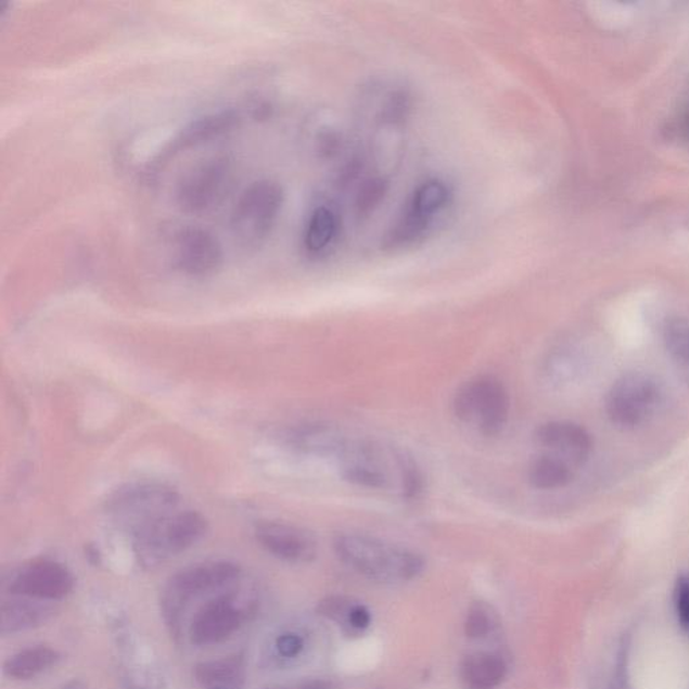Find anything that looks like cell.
<instances>
[{"instance_id": "6da1fadb", "label": "cell", "mask_w": 689, "mask_h": 689, "mask_svg": "<svg viewBox=\"0 0 689 689\" xmlns=\"http://www.w3.org/2000/svg\"><path fill=\"white\" fill-rule=\"evenodd\" d=\"M337 462L343 479L363 489L388 490L396 481L401 497L408 498L418 495L424 485L423 474L412 457L374 441H347Z\"/></svg>"}, {"instance_id": "7a4b0ae2", "label": "cell", "mask_w": 689, "mask_h": 689, "mask_svg": "<svg viewBox=\"0 0 689 689\" xmlns=\"http://www.w3.org/2000/svg\"><path fill=\"white\" fill-rule=\"evenodd\" d=\"M333 546L341 562L379 584H406L417 579L425 567L422 554L411 548L360 532H341Z\"/></svg>"}, {"instance_id": "3957f363", "label": "cell", "mask_w": 689, "mask_h": 689, "mask_svg": "<svg viewBox=\"0 0 689 689\" xmlns=\"http://www.w3.org/2000/svg\"><path fill=\"white\" fill-rule=\"evenodd\" d=\"M207 521L195 511L177 509L133 534V551L145 569L158 567L204 539Z\"/></svg>"}, {"instance_id": "277c9868", "label": "cell", "mask_w": 689, "mask_h": 689, "mask_svg": "<svg viewBox=\"0 0 689 689\" xmlns=\"http://www.w3.org/2000/svg\"><path fill=\"white\" fill-rule=\"evenodd\" d=\"M452 412L459 422L473 425L487 438H496L507 429L511 397L500 379L479 374L459 386L454 395Z\"/></svg>"}, {"instance_id": "5b68a950", "label": "cell", "mask_w": 689, "mask_h": 689, "mask_svg": "<svg viewBox=\"0 0 689 689\" xmlns=\"http://www.w3.org/2000/svg\"><path fill=\"white\" fill-rule=\"evenodd\" d=\"M283 189L270 179L250 184L234 207L232 231L239 245L257 250L266 243L283 206Z\"/></svg>"}, {"instance_id": "8992f818", "label": "cell", "mask_w": 689, "mask_h": 689, "mask_svg": "<svg viewBox=\"0 0 689 689\" xmlns=\"http://www.w3.org/2000/svg\"><path fill=\"white\" fill-rule=\"evenodd\" d=\"M239 576V565L226 560L190 565L173 575L162 592L161 601L167 625L176 629L183 610L192 599L231 585Z\"/></svg>"}, {"instance_id": "52a82bcc", "label": "cell", "mask_w": 689, "mask_h": 689, "mask_svg": "<svg viewBox=\"0 0 689 689\" xmlns=\"http://www.w3.org/2000/svg\"><path fill=\"white\" fill-rule=\"evenodd\" d=\"M177 509L178 493L170 486L156 483L123 486L106 501L109 516L132 535Z\"/></svg>"}, {"instance_id": "ba28073f", "label": "cell", "mask_w": 689, "mask_h": 689, "mask_svg": "<svg viewBox=\"0 0 689 689\" xmlns=\"http://www.w3.org/2000/svg\"><path fill=\"white\" fill-rule=\"evenodd\" d=\"M659 400V385L651 377L640 372L626 373L610 388L607 411L617 428L635 429L651 417Z\"/></svg>"}, {"instance_id": "9c48e42d", "label": "cell", "mask_w": 689, "mask_h": 689, "mask_svg": "<svg viewBox=\"0 0 689 689\" xmlns=\"http://www.w3.org/2000/svg\"><path fill=\"white\" fill-rule=\"evenodd\" d=\"M231 182L232 166L227 158L206 160L179 182L177 203L183 212L201 215L226 199Z\"/></svg>"}, {"instance_id": "30bf717a", "label": "cell", "mask_w": 689, "mask_h": 689, "mask_svg": "<svg viewBox=\"0 0 689 689\" xmlns=\"http://www.w3.org/2000/svg\"><path fill=\"white\" fill-rule=\"evenodd\" d=\"M73 587L75 578L64 564L41 559L24 565L10 582L9 590L14 596L49 602L68 597Z\"/></svg>"}, {"instance_id": "8fae6325", "label": "cell", "mask_w": 689, "mask_h": 689, "mask_svg": "<svg viewBox=\"0 0 689 689\" xmlns=\"http://www.w3.org/2000/svg\"><path fill=\"white\" fill-rule=\"evenodd\" d=\"M176 265L189 277L203 278L220 270L224 254L215 234L201 228H184L174 242Z\"/></svg>"}, {"instance_id": "7c38bea8", "label": "cell", "mask_w": 689, "mask_h": 689, "mask_svg": "<svg viewBox=\"0 0 689 689\" xmlns=\"http://www.w3.org/2000/svg\"><path fill=\"white\" fill-rule=\"evenodd\" d=\"M257 543L289 563H309L317 557L318 543L310 531L280 521H263L256 525Z\"/></svg>"}, {"instance_id": "4fadbf2b", "label": "cell", "mask_w": 689, "mask_h": 689, "mask_svg": "<svg viewBox=\"0 0 689 689\" xmlns=\"http://www.w3.org/2000/svg\"><path fill=\"white\" fill-rule=\"evenodd\" d=\"M537 444L545 452L578 468L588 461L592 436L585 428L569 420H551L536 430Z\"/></svg>"}, {"instance_id": "5bb4252c", "label": "cell", "mask_w": 689, "mask_h": 689, "mask_svg": "<svg viewBox=\"0 0 689 689\" xmlns=\"http://www.w3.org/2000/svg\"><path fill=\"white\" fill-rule=\"evenodd\" d=\"M243 613L233 599L217 597L200 610L190 625L189 636L195 647H210L226 641L242 625Z\"/></svg>"}, {"instance_id": "9a60e30c", "label": "cell", "mask_w": 689, "mask_h": 689, "mask_svg": "<svg viewBox=\"0 0 689 689\" xmlns=\"http://www.w3.org/2000/svg\"><path fill=\"white\" fill-rule=\"evenodd\" d=\"M290 444L310 456L339 458L349 438L337 425L309 423L291 431Z\"/></svg>"}, {"instance_id": "2e32d148", "label": "cell", "mask_w": 689, "mask_h": 689, "mask_svg": "<svg viewBox=\"0 0 689 689\" xmlns=\"http://www.w3.org/2000/svg\"><path fill=\"white\" fill-rule=\"evenodd\" d=\"M47 602L25 597L4 601L0 608V633L15 635L47 624L54 614V609Z\"/></svg>"}, {"instance_id": "e0dca14e", "label": "cell", "mask_w": 689, "mask_h": 689, "mask_svg": "<svg viewBox=\"0 0 689 689\" xmlns=\"http://www.w3.org/2000/svg\"><path fill=\"white\" fill-rule=\"evenodd\" d=\"M507 672L506 660L500 654L480 652L463 660L461 679L464 689H497Z\"/></svg>"}, {"instance_id": "ac0fdd59", "label": "cell", "mask_w": 689, "mask_h": 689, "mask_svg": "<svg viewBox=\"0 0 689 689\" xmlns=\"http://www.w3.org/2000/svg\"><path fill=\"white\" fill-rule=\"evenodd\" d=\"M448 199H450V192L444 182L436 181V179L424 182L413 193L410 209L403 217V220L418 229L419 232L424 233L430 221L445 209Z\"/></svg>"}, {"instance_id": "d6986e66", "label": "cell", "mask_w": 689, "mask_h": 689, "mask_svg": "<svg viewBox=\"0 0 689 689\" xmlns=\"http://www.w3.org/2000/svg\"><path fill=\"white\" fill-rule=\"evenodd\" d=\"M61 655L49 647L26 648L4 663V674L14 680H30L59 664Z\"/></svg>"}, {"instance_id": "ffe728a7", "label": "cell", "mask_w": 689, "mask_h": 689, "mask_svg": "<svg viewBox=\"0 0 689 689\" xmlns=\"http://www.w3.org/2000/svg\"><path fill=\"white\" fill-rule=\"evenodd\" d=\"M194 677L204 689H242L244 663L240 658L206 661L195 666Z\"/></svg>"}, {"instance_id": "44dd1931", "label": "cell", "mask_w": 689, "mask_h": 689, "mask_svg": "<svg viewBox=\"0 0 689 689\" xmlns=\"http://www.w3.org/2000/svg\"><path fill=\"white\" fill-rule=\"evenodd\" d=\"M532 486L540 490H557L567 486L574 479V468L550 454L543 452L532 459L528 469Z\"/></svg>"}, {"instance_id": "7402d4cb", "label": "cell", "mask_w": 689, "mask_h": 689, "mask_svg": "<svg viewBox=\"0 0 689 689\" xmlns=\"http://www.w3.org/2000/svg\"><path fill=\"white\" fill-rule=\"evenodd\" d=\"M339 231V221L327 206H319L311 213L305 233L307 251L317 255L332 244Z\"/></svg>"}, {"instance_id": "603a6c76", "label": "cell", "mask_w": 689, "mask_h": 689, "mask_svg": "<svg viewBox=\"0 0 689 689\" xmlns=\"http://www.w3.org/2000/svg\"><path fill=\"white\" fill-rule=\"evenodd\" d=\"M663 339L672 358L689 374V319H671L665 324Z\"/></svg>"}, {"instance_id": "cb8c5ba5", "label": "cell", "mask_w": 689, "mask_h": 689, "mask_svg": "<svg viewBox=\"0 0 689 689\" xmlns=\"http://www.w3.org/2000/svg\"><path fill=\"white\" fill-rule=\"evenodd\" d=\"M237 123V115L233 112H222V114L206 116L204 119L194 122L192 126L183 132V144L204 142L205 139L220 136Z\"/></svg>"}, {"instance_id": "d4e9b609", "label": "cell", "mask_w": 689, "mask_h": 689, "mask_svg": "<svg viewBox=\"0 0 689 689\" xmlns=\"http://www.w3.org/2000/svg\"><path fill=\"white\" fill-rule=\"evenodd\" d=\"M357 603L345 597H330L319 603L318 613L352 635V615Z\"/></svg>"}, {"instance_id": "484cf974", "label": "cell", "mask_w": 689, "mask_h": 689, "mask_svg": "<svg viewBox=\"0 0 689 689\" xmlns=\"http://www.w3.org/2000/svg\"><path fill=\"white\" fill-rule=\"evenodd\" d=\"M493 630V617L489 609L483 603H475L470 608L467 621H464V635L470 640H483Z\"/></svg>"}, {"instance_id": "4316f807", "label": "cell", "mask_w": 689, "mask_h": 689, "mask_svg": "<svg viewBox=\"0 0 689 689\" xmlns=\"http://www.w3.org/2000/svg\"><path fill=\"white\" fill-rule=\"evenodd\" d=\"M386 192L385 182L381 178L371 179L366 182L358 195L357 207L360 215H366L380 204Z\"/></svg>"}, {"instance_id": "83f0119b", "label": "cell", "mask_w": 689, "mask_h": 689, "mask_svg": "<svg viewBox=\"0 0 689 689\" xmlns=\"http://www.w3.org/2000/svg\"><path fill=\"white\" fill-rule=\"evenodd\" d=\"M675 608L680 626L689 633V575H681L676 582Z\"/></svg>"}, {"instance_id": "f1b7e54d", "label": "cell", "mask_w": 689, "mask_h": 689, "mask_svg": "<svg viewBox=\"0 0 689 689\" xmlns=\"http://www.w3.org/2000/svg\"><path fill=\"white\" fill-rule=\"evenodd\" d=\"M304 638L298 635H294V633H289V635L279 637L277 642L279 654L283 655L285 659L296 658V655H299L301 652L304 651Z\"/></svg>"}]
</instances>
